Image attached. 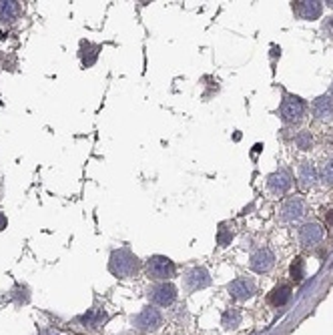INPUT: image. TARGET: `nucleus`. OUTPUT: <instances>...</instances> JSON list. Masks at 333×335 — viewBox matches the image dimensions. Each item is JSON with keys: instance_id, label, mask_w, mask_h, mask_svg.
Wrapping results in <instances>:
<instances>
[{"instance_id": "nucleus-1", "label": "nucleus", "mask_w": 333, "mask_h": 335, "mask_svg": "<svg viewBox=\"0 0 333 335\" xmlns=\"http://www.w3.org/2000/svg\"><path fill=\"white\" fill-rule=\"evenodd\" d=\"M141 263L139 259L128 251V249H119V251H113L111 255V261H109V269L115 277H121V279H126V277H132L137 271H139Z\"/></svg>"}, {"instance_id": "nucleus-2", "label": "nucleus", "mask_w": 333, "mask_h": 335, "mask_svg": "<svg viewBox=\"0 0 333 335\" xmlns=\"http://www.w3.org/2000/svg\"><path fill=\"white\" fill-rule=\"evenodd\" d=\"M161 323H163V315H161V311L155 309V307H151V305L145 307V309H141V311L132 317V327L139 329V331H143V333L157 331V329L161 327Z\"/></svg>"}, {"instance_id": "nucleus-3", "label": "nucleus", "mask_w": 333, "mask_h": 335, "mask_svg": "<svg viewBox=\"0 0 333 335\" xmlns=\"http://www.w3.org/2000/svg\"><path fill=\"white\" fill-rule=\"evenodd\" d=\"M175 271H177L175 263H173L169 257H165V255H153V257L147 261V273H149V277H153V279L166 281V279L175 277Z\"/></svg>"}, {"instance_id": "nucleus-4", "label": "nucleus", "mask_w": 333, "mask_h": 335, "mask_svg": "<svg viewBox=\"0 0 333 335\" xmlns=\"http://www.w3.org/2000/svg\"><path fill=\"white\" fill-rule=\"evenodd\" d=\"M279 115H281L283 123L295 125L305 115V103L299 96H295V94H285V98L281 103V109H279Z\"/></svg>"}, {"instance_id": "nucleus-5", "label": "nucleus", "mask_w": 333, "mask_h": 335, "mask_svg": "<svg viewBox=\"0 0 333 335\" xmlns=\"http://www.w3.org/2000/svg\"><path fill=\"white\" fill-rule=\"evenodd\" d=\"M149 299L155 305H159V307H169L177 299V287L173 283H169V281H163L159 285H153L149 289Z\"/></svg>"}, {"instance_id": "nucleus-6", "label": "nucleus", "mask_w": 333, "mask_h": 335, "mask_svg": "<svg viewBox=\"0 0 333 335\" xmlns=\"http://www.w3.org/2000/svg\"><path fill=\"white\" fill-rule=\"evenodd\" d=\"M229 293L233 299H239V301L249 299L255 293V281L251 277H237L229 283Z\"/></svg>"}, {"instance_id": "nucleus-7", "label": "nucleus", "mask_w": 333, "mask_h": 335, "mask_svg": "<svg viewBox=\"0 0 333 335\" xmlns=\"http://www.w3.org/2000/svg\"><path fill=\"white\" fill-rule=\"evenodd\" d=\"M303 215H305V201H303V199H299V197H291V199H287V201L281 205V213H279L281 221H287V223L301 219Z\"/></svg>"}, {"instance_id": "nucleus-8", "label": "nucleus", "mask_w": 333, "mask_h": 335, "mask_svg": "<svg viewBox=\"0 0 333 335\" xmlns=\"http://www.w3.org/2000/svg\"><path fill=\"white\" fill-rule=\"evenodd\" d=\"M323 239V229L319 223H305L299 229V241L303 247H313Z\"/></svg>"}, {"instance_id": "nucleus-9", "label": "nucleus", "mask_w": 333, "mask_h": 335, "mask_svg": "<svg viewBox=\"0 0 333 335\" xmlns=\"http://www.w3.org/2000/svg\"><path fill=\"white\" fill-rule=\"evenodd\" d=\"M275 265V255L269 247H263L257 253H253L251 257V269L255 273H267L271 267Z\"/></svg>"}, {"instance_id": "nucleus-10", "label": "nucleus", "mask_w": 333, "mask_h": 335, "mask_svg": "<svg viewBox=\"0 0 333 335\" xmlns=\"http://www.w3.org/2000/svg\"><path fill=\"white\" fill-rule=\"evenodd\" d=\"M209 283H211V275L205 267H195L187 273V285L191 291H197V289H205Z\"/></svg>"}, {"instance_id": "nucleus-11", "label": "nucleus", "mask_w": 333, "mask_h": 335, "mask_svg": "<svg viewBox=\"0 0 333 335\" xmlns=\"http://www.w3.org/2000/svg\"><path fill=\"white\" fill-rule=\"evenodd\" d=\"M293 10L301 16V18H305V20H315V18H319L321 16V2H293Z\"/></svg>"}, {"instance_id": "nucleus-12", "label": "nucleus", "mask_w": 333, "mask_h": 335, "mask_svg": "<svg viewBox=\"0 0 333 335\" xmlns=\"http://www.w3.org/2000/svg\"><path fill=\"white\" fill-rule=\"evenodd\" d=\"M267 185H269V189H271L273 195H285L287 189L291 187V179H289V175L285 171H279V173H273L269 177Z\"/></svg>"}, {"instance_id": "nucleus-13", "label": "nucleus", "mask_w": 333, "mask_h": 335, "mask_svg": "<svg viewBox=\"0 0 333 335\" xmlns=\"http://www.w3.org/2000/svg\"><path fill=\"white\" fill-rule=\"evenodd\" d=\"M313 115L319 119V121H329L333 119V98L323 94L319 98L313 100Z\"/></svg>"}, {"instance_id": "nucleus-14", "label": "nucleus", "mask_w": 333, "mask_h": 335, "mask_svg": "<svg viewBox=\"0 0 333 335\" xmlns=\"http://www.w3.org/2000/svg\"><path fill=\"white\" fill-rule=\"evenodd\" d=\"M107 319H109L107 311H103V309H90V311H86L83 317H81V325L88 327V329H98V327H103V323Z\"/></svg>"}, {"instance_id": "nucleus-15", "label": "nucleus", "mask_w": 333, "mask_h": 335, "mask_svg": "<svg viewBox=\"0 0 333 335\" xmlns=\"http://www.w3.org/2000/svg\"><path fill=\"white\" fill-rule=\"evenodd\" d=\"M20 12V4L16 0H0V22H12Z\"/></svg>"}, {"instance_id": "nucleus-16", "label": "nucleus", "mask_w": 333, "mask_h": 335, "mask_svg": "<svg viewBox=\"0 0 333 335\" xmlns=\"http://www.w3.org/2000/svg\"><path fill=\"white\" fill-rule=\"evenodd\" d=\"M291 293H293V289L289 287V285H279V287L273 289V293H271V297H269V301H271L275 307H283V305L289 303Z\"/></svg>"}, {"instance_id": "nucleus-17", "label": "nucleus", "mask_w": 333, "mask_h": 335, "mask_svg": "<svg viewBox=\"0 0 333 335\" xmlns=\"http://www.w3.org/2000/svg\"><path fill=\"white\" fill-rule=\"evenodd\" d=\"M299 181L303 187H313L317 181V171L311 163H301L299 167Z\"/></svg>"}, {"instance_id": "nucleus-18", "label": "nucleus", "mask_w": 333, "mask_h": 335, "mask_svg": "<svg viewBox=\"0 0 333 335\" xmlns=\"http://www.w3.org/2000/svg\"><path fill=\"white\" fill-rule=\"evenodd\" d=\"M221 323L227 327V329H235L239 323H241V311L239 309H227L221 317Z\"/></svg>"}, {"instance_id": "nucleus-19", "label": "nucleus", "mask_w": 333, "mask_h": 335, "mask_svg": "<svg viewBox=\"0 0 333 335\" xmlns=\"http://www.w3.org/2000/svg\"><path fill=\"white\" fill-rule=\"evenodd\" d=\"M289 273H291L295 283L303 281V277H305V261H303L301 257H295V261H293L291 267H289Z\"/></svg>"}, {"instance_id": "nucleus-20", "label": "nucleus", "mask_w": 333, "mask_h": 335, "mask_svg": "<svg viewBox=\"0 0 333 335\" xmlns=\"http://www.w3.org/2000/svg\"><path fill=\"white\" fill-rule=\"evenodd\" d=\"M81 58H83L84 66H92V64L96 62V58H98V46H90V44L86 42V48H83Z\"/></svg>"}, {"instance_id": "nucleus-21", "label": "nucleus", "mask_w": 333, "mask_h": 335, "mask_svg": "<svg viewBox=\"0 0 333 335\" xmlns=\"http://www.w3.org/2000/svg\"><path fill=\"white\" fill-rule=\"evenodd\" d=\"M295 145H297L301 151L311 149V145H313V137H311V132H309V130H301V132L295 137Z\"/></svg>"}, {"instance_id": "nucleus-22", "label": "nucleus", "mask_w": 333, "mask_h": 335, "mask_svg": "<svg viewBox=\"0 0 333 335\" xmlns=\"http://www.w3.org/2000/svg\"><path fill=\"white\" fill-rule=\"evenodd\" d=\"M321 179H323V183L325 185H333V159L331 161H325L323 165H321Z\"/></svg>"}, {"instance_id": "nucleus-23", "label": "nucleus", "mask_w": 333, "mask_h": 335, "mask_svg": "<svg viewBox=\"0 0 333 335\" xmlns=\"http://www.w3.org/2000/svg\"><path fill=\"white\" fill-rule=\"evenodd\" d=\"M231 239H233V233H231L227 227H221L219 233H217V243H219L221 247H227V245L231 243Z\"/></svg>"}, {"instance_id": "nucleus-24", "label": "nucleus", "mask_w": 333, "mask_h": 335, "mask_svg": "<svg viewBox=\"0 0 333 335\" xmlns=\"http://www.w3.org/2000/svg\"><path fill=\"white\" fill-rule=\"evenodd\" d=\"M39 335H60L54 327H44V329H41L39 331Z\"/></svg>"}, {"instance_id": "nucleus-25", "label": "nucleus", "mask_w": 333, "mask_h": 335, "mask_svg": "<svg viewBox=\"0 0 333 335\" xmlns=\"http://www.w3.org/2000/svg\"><path fill=\"white\" fill-rule=\"evenodd\" d=\"M6 225H8V219H6V215H4V213H0V231H4V229H6Z\"/></svg>"}, {"instance_id": "nucleus-26", "label": "nucleus", "mask_w": 333, "mask_h": 335, "mask_svg": "<svg viewBox=\"0 0 333 335\" xmlns=\"http://www.w3.org/2000/svg\"><path fill=\"white\" fill-rule=\"evenodd\" d=\"M327 225H333V211L327 213Z\"/></svg>"}, {"instance_id": "nucleus-27", "label": "nucleus", "mask_w": 333, "mask_h": 335, "mask_svg": "<svg viewBox=\"0 0 333 335\" xmlns=\"http://www.w3.org/2000/svg\"><path fill=\"white\" fill-rule=\"evenodd\" d=\"M331 94H333V84H331Z\"/></svg>"}]
</instances>
